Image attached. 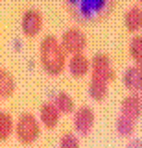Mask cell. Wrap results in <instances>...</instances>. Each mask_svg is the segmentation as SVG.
<instances>
[{
  "label": "cell",
  "mask_w": 142,
  "mask_h": 148,
  "mask_svg": "<svg viewBox=\"0 0 142 148\" xmlns=\"http://www.w3.org/2000/svg\"><path fill=\"white\" fill-rule=\"evenodd\" d=\"M65 8L79 22H100L113 11L116 0H63Z\"/></svg>",
  "instance_id": "1"
},
{
  "label": "cell",
  "mask_w": 142,
  "mask_h": 148,
  "mask_svg": "<svg viewBox=\"0 0 142 148\" xmlns=\"http://www.w3.org/2000/svg\"><path fill=\"white\" fill-rule=\"evenodd\" d=\"M39 61L44 72L50 76H59L67 67V52L61 41L54 35H46L39 45Z\"/></svg>",
  "instance_id": "2"
},
{
  "label": "cell",
  "mask_w": 142,
  "mask_h": 148,
  "mask_svg": "<svg viewBox=\"0 0 142 148\" xmlns=\"http://www.w3.org/2000/svg\"><path fill=\"white\" fill-rule=\"evenodd\" d=\"M15 135L22 145H31L41 135V124L33 113H20L15 124Z\"/></svg>",
  "instance_id": "3"
},
{
  "label": "cell",
  "mask_w": 142,
  "mask_h": 148,
  "mask_svg": "<svg viewBox=\"0 0 142 148\" xmlns=\"http://www.w3.org/2000/svg\"><path fill=\"white\" fill-rule=\"evenodd\" d=\"M90 80H98V82H113L114 80V71L111 65V58L107 54H96L90 59Z\"/></svg>",
  "instance_id": "4"
},
{
  "label": "cell",
  "mask_w": 142,
  "mask_h": 148,
  "mask_svg": "<svg viewBox=\"0 0 142 148\" xmlns=\"http://www.w3.org/2000/svg\"><path fill=\"white\" fill-rule=\"evenodd\" d=\"M59 41H61V45H63L67 54H81L87 46V37L77 28H70V30L63 32Z\"/></svg>",
  "instance_id": "5"
},
{
  "label": "cell",
  "mask_w": 142,
  "mask_h": 148,
  "mask_svg": "<svg viewBox=\"0 0 142 148\" xmlns=\"http://www.w3.org/2000/svg\"><path fill=\"white\" fill-rule=\"evenodd\" d=\"M94 111L89 108V106H81L74 111V130L79 133L81 137L89 135L94 128Z\"/></svg>",
  "instance_id": "6"
},
{
  "label": "cell",
  "mask_w": 142,
  "mask_h": 148,
  "mask_svg": "<svg viewBox=\"0 0 142 148\" xmlns=\"http://www.w3.org/2000/svg\"><path fill=\"white\" fill-rule=\"evenodd\" d=\"M22 26V34L26 37H35L43 28V15H41L39 9H26L24 15L20 21Z\"/></svg>",
  "instance_id": "7"
},
{
  "label": "cell",
  "mask_w": 142,
  "mask_h": 148,
  "mask_svg": "<svg viewBox=\"0 0 142 148\" xmlns=\"http://www.w3.org/2000/svg\"><path fill=\"white\" fill-rule=\"evenodd\" d=\"M120 113L133 120H139L142 117V98L137 92H131L120 102Z\"/></svg>",
  "instance_id": "8"
},
{
  "label": "cell",
  "mask_w": 142,
  "mask_h": 148,
  "mask_svg": "<svg viewBox=\"0 0 142 148\" xmlns=\"http://www.w3.org/2000/svg\"><path fill=\"white\" fill-rule=\"evenodd\" d=\"M59 117H61V111L57 109L56 102H44L39 109V119L43 122V126L46 130H54L59 122Z\"/></svg>",
  "instance_id": "9"
},
{
  "label": "cell",
  "mask_w": 142,
  "mask_h": 148,
  "mask_svg": "<svg viewBox=\"0 0 142 148\" xmlns=\"http://www.w3.org/2000/svg\"><path fill=\"white\" fill-rule=\"evenodd\" d=\"M68 72L74 78H83L85 74L90 72V61L89 58L81 52V54H72L68 59Z\"/></svg>",
  "instance_id": "10"
},
{
  "label": "cell",
  "mask_w": 142,
  "mask_h": 148,
  "mask_svg": "<svg viewBox=\"0 0 142 148\" xmlns=\"http://www.w3.org/2000/svg\"><path fill=\"white\" fill-rule=\"evenodd\" d=\"M124 85L131 92H140L142 91V65H133L126 69L124 72Z\"/></svg>",
  "instance_id": "11"
},
{
  "label": "cell",
  "mask_w": 142,
  "mask_h": 148,
  "mask_svg": "<svg viewBox=\"0 0 142 148\" xmlns=\"http://www.w3.org/2000/svg\"><path fill=\"white\" fill-rule=\"evenodd\" d=\"M124 24H126V30L135 34V32L142 30V9L139 6H131L126 11V17H124Z\"/></svg>",
  "instance_id": "12"
},
{
  "label": "cell",
  "mask_w": 142,
  "mask_h": 148,
  "mask_svg": "<svg viewBox=\"0 0 142 148\" xmlns=\"http://www.w3.org/2000/svg\"><path fill=\"white\" fill-rule=\"evenodd\" d=\"M13 92H15V80H13L11 72L7 69H0V96L10 98Z\"/></svg>",
  "instance_id": "13"
},
{
  "label": "cell",
  "mask_w": 142,
  "mask_h": 148,
  "mask_svg": "<svg viewBox=\"0 0 142 148\" xmlns=\"http://www.w3.org/2000/svg\"><path fill=\"white\" fill-rule=\"evenodd\" d=\"M109 83L107 82H98V80H90L89 83V96L96 102H102L105 96H107V91H109Z\"/></svg>",
  "instance_id": "14"
},
{
  "label": "cell",
  "mask_w": 142,
  "mask_h": 148,
  "mask_svg": "<svg viewBox=\"0 0 142 148\" xmlns=\"http://www.w3.org/2000/svg\"><path fill=\"white\" fill-rule=\"evenodd\" d=\"M135 124H137V120H133L129 117H126V115H118V119H116V132H118V135H122V137H129L133 132H135Z\"/></svg>",
  "instance_id": "15"
},
{
  "label": "cell",
  "mask_w": 142,
  "mask_h": 148,
  "mask_svg": "<svg viewBox=\"0 0 142 148\" xmlns=\"http://www.w3.org/2000/svg\"><path fill=\"white\" fill-rule=\"evenodd\" d=\"M13 132H15V124H13L11 115L6 113V111H2V113H0V139H2V141H7Z\"/></svg>",
  "instance_id": "16"
},
{
  "label": "cell",
  "mask_w": 142,
  "mask_h": 148,
  "mask_svg": "<svg viewBox=\"0 0 142 148\" xmlns=\"http://www.w3.org/2000/svg\"><path fill=\"white\" fill-rule=\"evenodd\" d=\"M54 102H56L57 109L61 111L63 115H68V113H72V111L76 109L74 108V100H72V96L68 95V92H59Z\"/></svg>",
  "instance_id": "17"
},
{
  "label": "cell",
  "mask_w": 142,
  "mask_h": 148,
  "mask_svg": "<svg viewBox=\"0 0 142 148\" xmlns=\"http://www.w3.org/2000/svg\"><path fill=\"white\" fill-rule=\"evenodd\" d=\"M129 56L137 65H142V35H135L129 41Z\"/></svg>",
  "instance_id": "18"
},
{
  "label": "cell",
  "mask_w": 142,
  "mask_h": 148,
  "mask_svg": "<svg viewBox=\"0 0 142 148\" xmlns=\"http://www.w3.org/2000/svg\"><path fill=\"white\" fill-rule=\"evenodd\" d=\"M59 148H79V139L74 133H63L59 139Z\"/></svg>",
  "instance_id": "19"
},
{
  "label": "cell",
  "mask_w": 142,
  "mask_h": 148,
  "mask_svg": "<svg viewBox=\"0 0 142 148\" xmlns=\"http://www.w3.org/2000/svg\"><path fill=\"white\" fill-rule=\"evenodd\" d=\"M126 148H142V141L140 139H133V141H129V145Z\"/></svg>",
  "instance_id": "20"
},
{
  "label": "cell",
  "mask_w": 142,
  "mask_h": 148,
  "mask_svg": "<svg viewBox=\"0 0 142 148\" xmlns=\"http://www.w3.org/2000/svg\"><path fill=\"white\" fill-rule=\"evenodd\" d=\"M140 95H142V91H140Z\"/></svg>",
  "instance_id": "21"
},
{
  "label": "cell",
  "mask_w": 142,
  "mask_h": 148,
  "mask_svg": "<svg viewBox=\"0 0 142 148\" xmlns=\"http://www.w3.org/2000/svg\"><path fill=\"white\" fill-rule=\"evenodd\" d=\"M140 4H142V0H140Z\"/></svg>",
  "instance_id": "22"
}]
</instances>
